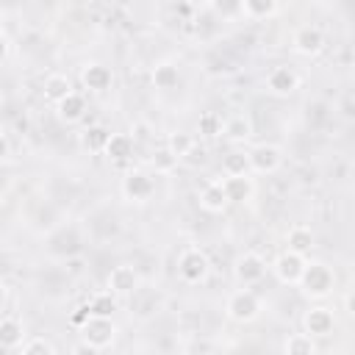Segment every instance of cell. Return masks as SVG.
<instances>
[{"mask_svg": "<svg viewBox=\"0 0 355 355\" xmlns=\"http://www.w3.org/2000/svg\"><path fill=\"white\" fill-rule=\"evenodd\" d=\"M300 291L305 300L311 302H319V300H327L333 291H336V272L330 263L324 261H308L305 263V272L300 277Z\"/></svg>", "mask_w": 355, "mask_h": 355, "instance_id": "6da1fadb", "label": "cell"}, {"mask_svg": "<svg viewBox=\"0 0 355 355\" xmlns=\"http://www.w3.org/2000/svg\"><path fill=\"white\" fill-rule=\"evenodd\" d=\"M263 313V300L252 291V286H239L225 300V316L233 324H252Z\"/></svg>", "mask_w": 355, "mask_h": 355, "instance_id": "7a4b0ae2", "label": "cell"}, {"mask_svg": "<svg viewBox=\"0 0 355 355\" xmlns=\"http://www.w3.org/2000/svg\"><path fill=\"white\" fill-rule=\"evenodd\" d=\"M78 330H80L83 347L94 349V352L108 349L116 341V333H119V327H116V322L111 316H97V313H86L78 322Z\"/></svg>", "mask_w": 355, "mask_h": 355, "instance_id": "3957f363", "label": "cell"}, {"mask_svg": "<svg viewBox=\"0 0 355 355\" xmlns=\"http://www.w3.org/2000/svg\"><path fill=\"white\" fill-rule=\"evenodd\" d=\"M175 269H178V277L186 286H200L211 275V258H208V252L202 247L189 244V247L180 250V255L175 261Z\"/></svg>", "mask_w": 355, "mask_h": 355, "instance_id": "277c9868", "label": "cell"}, {"mask_svg": "<svg viewBox=\"0 0 355 355\" xmlns=\"http://www.w3.org/2000/svg\"><path fill=\"white\" fill-rule=\"evenodd\" d=\"M119 194L125 202H133V205H144L155 197V175L147 169V166H133L122 175L119 180Z\"/></svg>", "mask_w": 355, "mask_h": 355, "instance_id": "5b68a950", "label": "cell"}, {"mask_svg": "<svg viewBox=\"0 0 355 355\" xmlns=\"http://www.w3.org/2000/svg\"><path fill=\"white\" fill-rule=\"evenodd\" d=\"M283 147L272 144V141H258L247 150V161H250V172L252 175H275L283 166Z\"/></svg>", "mask_w": 355, "mask_h": 355, "instance_id": "8992f818", "label": "cell"}, {"mask_svg": "<svg viewBox=\"0 0 355 355\" xmlns=\"http://www.w3.org/2000/svg\"><path fill=\"white\" fill-rule=\"evenodd\" d=\"M266 275H269V263H266V258L261 252L247 250L233 263V277H236L239 286H258Z\"/></svg>", "mask_w": 355, "mask_h": 355, "instance_id": "52a82bcc", "label": "cell"}, {"mask_svg": "<svg viewBox=\"0 0 355 355\" xmlns=\"http://www.w3.org/2000/svg\"><path fill=\"white\" fill-rule=\"evenodd\" d=\"M47 250L58 258H72L83 250V233L78 225H55L50 239H47Z\"/></svg>", "mask_w": 355, "mask_h": 355, "instance_id": "ba28073f", "label": "cell"}, {"mask_svg": "<svg viewBox=\"0 0 355 355\" xmlns=\"http://www.w3.org/2000/svg\"><path fill=\"white\" fill-rule=\"evenodd\" d=\"M263 86H266V92L275 94V97H291V94L302 86V75H300L294 67H288V64H277V67H272V69L266 72Z\"/></svg>", "mask_w": 355, "mask_h": 355, "instance_id": "9c48e42d", "label": "cell"}, {"mask_svg": "<svg viewBox=\"0 0 355 355\" xmlns=\"http://www.w3.org/2000/svg\"><path fill=\"white\" fill-rule=\"evenodd\" d=\"M305 263H308V255H300L294 250H283L272 263H269V272L283 283V286H297L302 272H305Z\"/></svg>", "mask_w": 355, "mask_h": 355, "instance_id": "30bf717a", "label": "cell"}, {"mask_svg": "<svg viewBox=\"0 0 355 355\" xmlns=\"http://www.w3.org/2000/svg\"><path fill=\"white\" fill-rule=\"evenodd\" d=\"M327 47V36L319 25H300L291 33V50L302 58H316Z\"/></svg>", "mask_w": 355, "mask_h": 355, "instance_id": "8fae6325", "label": "cell"}, {"mask_svg": "<svg viewBox=\"0 0 355 355\" xmlns=\"http://www.w3.org/2000/svg\"><path fill=\"white\" fill-rule=\"evenodd\" d=\"M139 286H141V275H139V269L130 266V263H116V266L108 272V277H105V288H108L116 300H128Z\"/></svg>", "mask_w": 355, "mask_h": 355, "instance_id": "7c38bea8", "label": "cell"}, {"mask_svg": "<svg viewBox=\"0 0 355 355\" xmlns=\"http://www.w3.org/2000/svg\"><path fill=\"white\" fill-rule=\"evenodd\" d=\"M336 313L327 305H311L302 313V333H308L311 338H327L336 333Z\"/></svg>", "mask_w": 355, "mask_h": 355, "instance_id": "4fadbf2b", "label": "cell"}, {"mask_svg": "<svg viewBox=\"0 0 355 355\" xmlns=\"http://www.w3.org/2000/svg\"><path fill=\"white\" fill-rule=\"evenodd\" d=\"M80 83H83L86 92L103 94V92H108L114 86V72H111V67H105L100 61H89L80 69Z\"/></svg>", "mask_w": 355, "mask_h": 355, "instance_id": "5bb4252c", "label": "cell"}, {"mask_svg": "<svg viewBox=\"0 0 355 355\" xmlns=\"http://www.w3.org/2000/svg\"><path fill=\"white\" fill-rule=\"evenodd\" d=\"M197 202H200V208H202L205 214H225V211L233 205L230 197H227V191H225L222 178L205 183V186L200 189V194H197Z\"/></svg>", "mask_w": 355, "mask_h": 355, "instance_id": "9a60e30c", "label": "cell"}, {"mask_svg": "<svg viewBox=\"0 0 355 355\" xmlns=\"http://www.w3.org/2000/svg\"><path fill=\"white\" fill-rule=\"evenodd\" d=\"M89 111V103H86V94L83 92H69L67 97H61L55 103V116L64 122V125H78Z\"/></svg>", "mask_w": 355, "mask_h": 355, "instance_id": "2e32d148", "label": "cell"}, {"mask_svg": "<svg viewBox=\"0 0 355 355\" xmlns=\"http://www.w3.org/2000/svg\"><path fill=\"white\" fill-rule=\"evenodd\" d=\"M252 133H255L252 116L244 114V111H239V114H233V116H227L222 122V139L230 141V144H244V141L252 139Z\"/></svg>", "mask_w": 355, "mask_h": 355, "instance_id": "e0dca14e", "label": "cell"}, {"mask_svg": "<svg viewBox=\"0 0 355 355\" xmlns=\"http://www.w3.org/2000/svg\"><path fill=\"white\" fill-rule=\"evenodd\" d=\"M150 83L158 92H175L180 86V69H178V64L169 61V58L155 61L153 69H150Z\"/></svg>", "mask_w": 355, "mask_h": 355, "instance_id": "ac0fdd59", "label": "cell"}, {"mask_svg": "<svg viewBox=\"0 0 355 355\" xmlns=\"http://www.w3.org/2000/svg\"><path fill=\"white\" fill-rule=\"evenodd\" d=\"M133 153H136V139L130 133H108V141L103 147V155L108 161L122 164V161H130Z\"/></svg>", "mask_w": 355, "mask_h": 355, "instance_id": "d6986e66", "label": "cell"}, {"mask_svg": "<svg viewBox=\"0 0 355 355\" xmlns=\"http://www.w3.org/2000/svg\"><path fill=\"white\" fill-rule=\"evenodd\" d=\"M225 191L230 197V202H250L255 197V178L252 175H233V178H222Z\"/></svg>", "mask_w": 355, "mask_h": 355, "instance_id": "ffe728a7", "label": "cell"}, {"mask_svg": "<svg viewBox=\"0 0 355 355\" xmlns=\"http://www.w3.org/2000/svg\"><path fill=\"white\" fill-rule=\"evenodd\" d=\"M313 244H316V233L308 225H291L286 230V250H294L300 255H311Z\"/></svg>", "mask_w": 355, "mask_h": 355, "instance_id": "44dd1931", "label": "cell"}, {"mask_svg": "<svg viewBox=\"0 0 355 355\" xmlns=\"http://www.w3.org/2000/svg\"><path fill=\"white\" fill-rule=\"evenodd\" d=\"M25 341V324L17 316H0V349H19Z\"/></svg>", "mask_w": 355, "mask_h": 355, "instance_id": "7402d4cb", "label": "cell"}, {"mask_svg": "<svg viewBox=\"0 0 355 355\" xmlns=\"http://www.w3.org/2000/svg\"><path fill=\"white\" fill-rule=\"evenodd\" d=\"M164 147H166V150H169V155L180 164V161H186V158H189V153L197 147V139H194V133H189V130H175V133H169V136H166Z\"/></svg>", "mask_w": 355, "mask_h": 355, "instance_id": "603a6c76", "label": "cell"}, {"mask_svg": "<svg viewBox=\"0 0 355 355\" xmlns=\"http://www.w3.org/2000/svg\"><path fill=\"white\" fill-rule=\"evenodd\" d=\"M72 92V80L64 75V72H53V75H47L44 78V83H42V94H44V100L47 103H58L61 97H67Z\"/></svg>", "mask_w": 355, "mask_h": 355, "instance_id": "cb8c5ba5", "label": "cell"}, {"mask_svg": "<svg viewBox=\"0 0 355 355\" xmlns=\"http://www.w3.org/2000/svg\"><path fill=\"white\" fill-rule=\"evenodd\" d=\"M205 8L222 22H236L244 17V0H205Z\"/></svg>", "mask_w": 355, "mask_h": 355, "instance_id": "d4e9b609", "label": "cell"}, {"mask_svg": "<svg viewBox=\"0 0 355 355\" xmlns=\"http://www.w3.org/2000/svg\"><path fill=\"white\" fill-rule=\"evenodd\" d=\"M283 352L286 355H316L319 347H316V338H311L308 333H291L283 341Z\"/></svg>", "mask_w": 355, "mask_h": 355, "instance_id": "484cf974", "label": "cell"}, {"mask_svg": "<svg viewBox=\"0 0 355 355\" xmlns=\"http://www.w3.org/2000/svg\"><path fill=\"white\" fill-rule=\"evenodd\" d=\"M108 133L111 130L103 128V125H89V128L80 130V147L89 150V153H103V147L108 141Z\"/></svg>", "mask_w": 355, "mask_h": 355, "instance_id": "4316f807", "label": "cell"}, {"mask_svg": "<svg viewBox=\"0 0 355 355\" xmlns=\"http://www.w3.org/2000/svg\"><path fill=\"white\" fill-rule=\"evenodd\" d=\"M222 175L233 178V175H252L250 172V161H247V150H230L222 158Z\"/></svg>", "mask_w": 355, "mask_h": 355, "instance_id": "83f0119b", "label": "cell"}, {"mask_svg": "<svg viewBox=\"0 0 355 355\" xmlns=\"http://www.w3.org/2000/svg\"><path fill=\"white\" fill-rule=\"evenodd\" d=\"M86 311H89V313H97V316H111V313L116 311V297H114L108 288H105V291H97V294L89 297Z\"/></svg>", "mask_w": 355, "mask_h": 355, "instance_id": "f1b7e54d", "label": "cell"}, {"mask_svg": "<svg viewBox=\"0 0 355 355\" xmlns=\"http://www.w3.org/2000/svg\"><path fill=\"white\" fill-rule=\"evenodd\" d=\"M280 8L277 0H244V17L247 19H269Z\"/></svg>", "mask_w": 355, "mask_h": 355, "instance_id": "f546056e", "label": "cell"}, {"mask_svg": "<svg viewBox=\"0 0 355 355\" xmlns=\"http://www.w3.org/2000/svg\"><path fill=\"white\" fill-rule=\"evenodd\" d=\"M19 352L22 355H55L58 347L44 336H25V341L19 344Z\"/></svg>", "mask_w": 355, "mask_h": 355, "instance_id": "4dcf8cb0", "label": "cell"}, {"mask_svg": "<svg viewBox=\"0 0 355 355\" xmlns=\"http://www.w3.org/2000/svg\"><path fill=\"white\" fill-rule=\"evenodd\" d=\"M175 166H178V161L169 155V150H166V147H158V150L150 155V166H147V169L158 178V175H169Z\"/></svg>", "mask_w": 355, "mask_h": 355, "instance_id": "1f68e13d", "label": "cell"}, {"mask_svg": "<svg viewBox=\"0 0 355 355\" xmlns=\"http://www.w3.org/2000/svg\"><path fill=\"white\" fill-rule=\"evenodd\" d=\"M200 133H205V136H222V116L216 111H208L200 119Z\"/></svg>", "mask_w": 355, "mask_h": 355, "instance_id": "d6a6232c", "label": "cell"}, {"mask_svg": "<svg viewBox=\"0 0 355 355\" xmlns=\"http://www.w3.org/2000/svg\"><path fill=\"white\" fill-rule=\"evenodd\" d=\"M11 158V141H8V136L0 130V164H6Z\"/></svg>", "mask_w": 355, "mask_h": 355, "instance_id": "836d02e7", "label": "cell"}, {"mask_svg": "<svg viewBox=\"0 0 355 355\" xmlns=\"http://www.w3.org/2000/svg\"><path fill=\"white\" fill-rule=\"evenodd\" d=\"M341 114H344V119H352V94L349 92L341 94Z\"/></svg>", "mask_w": 355, "mask_h": 355, "instance_id": "e575fe53", "label": "cell"}, {"mask_svg": "<svg viewBox=\"0 0 355 355\" xmlns=\"http://www.w3.org/2000/svg\"><path fill=\"white\" fill-rule=\"evenodd\" d=\"M6 302H8V286L0 280V311L6 308Z\"/></svg>", "mask_w": 355, "mask_h": 355, "instance_id": "d590c367", "label": "cell"}, {"mask_svg": "<svg viewBox=\"0 0 355 355\" xmlns=\"http://www.w3.org/2000/svg\"><path fill=\"white\" fill-rule=\"evenodd\" d=\"M8 55V39H6V33H0V61Z\"/></svg>", "mask_w": 355, "mask_h": 355, "instance_id": "8d00e7d4", "label": "cell"}, {"mask_svg": "<svg viewBox=\"0 0 355 355\" xmlns=\"http://www.w3.org/2000/svg\"><path fill=\"white\" fill-rule=\"evenodd\" d=\"M344 311H347V313L352 316V297H349V291L344 294Z\"/></svg>", "mask_w": 355, "mask_h": 355, "instance_id": "74e56055", "label": "cell"}, {"mask_svg": "<svg viewBox=\"0 0 355 355\" xmlns=\"http://www.w3.org/2000/svg\"><path fill=\"white\" fill-rule=\"evenodd\" d=\"M0 33H3V19H0Z\"/></svg>", "mask_w": 355, "mask_h": 355, "instance_id": "f35d334b", "label": "cell"}]
</instances>
